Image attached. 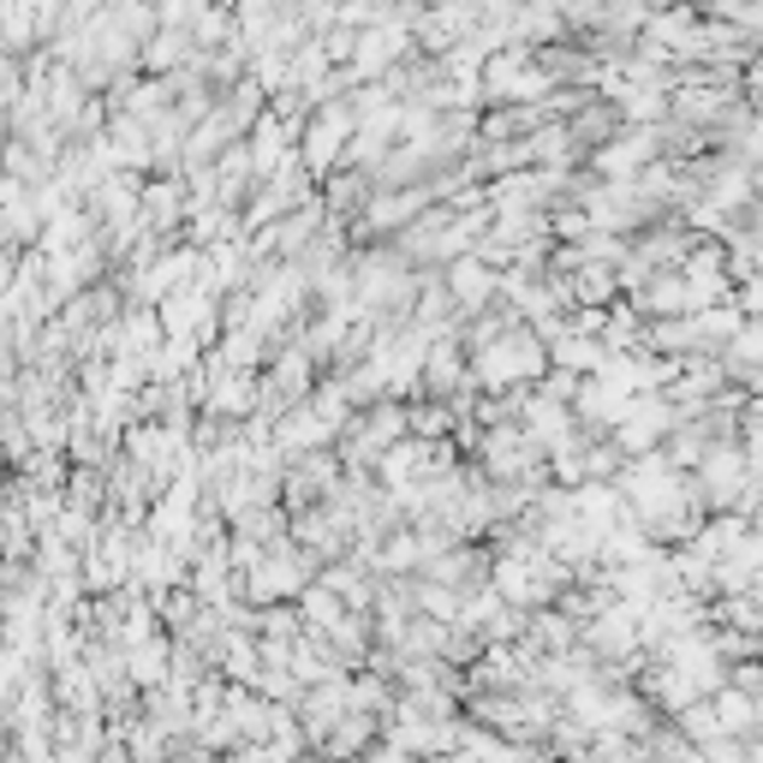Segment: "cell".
I'll use <instances>...</instances> for the list:
<instances>
[{"label":"cell","mask_w":763,"mask_h":763,"mask_svg":"<svg viewBox=\"0 0 763 763\" xmlns=\"http://www.w3.org/2000/svg\"><path fill=\"white\" fill-rule=\"evenodd\" d=\"M448 281H453V299L460 304H490V292H495V275L483 269V262H460Z\"/></svg>","instance_id":"obj_1"}]
</instances>
